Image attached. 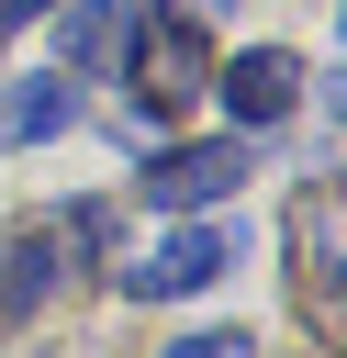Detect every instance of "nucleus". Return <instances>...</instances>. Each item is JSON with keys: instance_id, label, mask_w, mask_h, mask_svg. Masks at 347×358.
<instances>
[{"instance_id": "nucleus-10", "label": "nucleus", "mask_w": 347, "mask_h": 358, "mask_svg": "<svg viewBox=\"0 0 347 358\" xmlns=\"http://www.w3.org/2000/svg\"><path fill=\"white\" fill-rule=\"evenodd\" d=\"M56 0H0V34H22V22H45Z\"/></svg>"}, {"instance_id": "nucleus-7", "label": "nucleus", "mask_w": 347, "mask_h": 358, "mask_svg": "<svg viewBox=\"0 0 347 358\" xmlns=\"http://www.w3.org/2000/svg\"><path fill=\"white\" fill-rule=\"evenodd\" d=\"M78 123V78L45 67V78H0V145H45Z\"/></svg>"}, {"instance_id": "nucleus-9", "label": "nucleus", "mask_w": 347, "mask_h": 358, "mask_svg": "<svg viewBox=\"0 0 347 358\" xmlns=\"http://www.w3.org/2000/svg\"><path fill=\"white\" fill-rule=\"evenodd\" d=\"M157 358H257V347H246V336H235V324H201V336H168V347H157Z\"/></svg>"}, {"instance_id": "nucleus-1", "label": "nucleus", "mask_w": 347, "mask_h": 358, "mask_svg": "<svg viewBox=\"0 0 347 358\" xmlns=\"http://www.w3.org/2000/svg\"><path fill=\"white\" fill-rule=\"evenodd\" d=\"M123 78H134V101H146L157 123H168L179 101H201V90H213V45H201V22H179V11H134Z\"/></svg>"}, {"instance_id": "nucleus-6", "label": "nucleus", "mask_w": 347, "mask_h": 358, "mask_svg": "<svg viewBox=\"0 0 347 358\" xmlns=\"http://www.w3.org/2000/svg\"><path fill=\"white\" fill-rule=\"evenodd\" d=\"M123 45H134V0H78V11L56 22V67H67V78L123 67Z\"/></svg>"}, {"instance_id": "nucleus-5", "label": "nucleus", "mask_w": 347, "mask_h": 358, "mask_svg": "<svg viewBox=\"0 0 347 358\" xmlns=\"http://www.w3.org/2000/svg\"><path fill=\"white\" fill-rule=\"evenodd\" d=\"M336 257H347V224H336V201H325V179H313V190H291V280H302V313H313V324H325L336 291H347Z\"/></svg>"}, {"instance_id": "nucleus-4", "label": "nucleus", "mask_w": 347, "mask_h": 358, "mask_svg": "<svg viewBox=\"0 0 347 358\" xmlns=\"http://www.w3.org/2000/svg\"><path fill=\"white\" fill-rule=\"evenodd\" d=\"M224 268H235V235L190 224V235H157V246L123 268V291H134V302H190V291H213Z\"/></svg>"}, {"instance_id": "nucleus-8", "label": "nucleus", "mask_w": 347, "mask_h": 358, "mask_svg": "<svg viewBox=\"0 0 347 358\" xmlns=\"http://www.w3.org/2000/svg\"><path fill=\"white\" fill-rule=\"evenodd\" d=\"M56 280H67V246H56V224H22V235L0 246V336H11V324H22V313L56 291Z\"/></svg>"}, {"instance_id": "nucleus-3", "label": "nucleus", "mask_w": 347, "mask_h": 358, "mask_svg": "<svg viewBox=\"0 0 347 358\" xmlns=\"http://www.w3.org/2000/svg\"><path fill=\"white\" fill-rule=\"evenodd\" d=\"M235 179H246V134H213V145H157L146 201H157V213H213Z\"/></svg>"}, {"instance_id": "nucleus-2", "label": "nucleus", "mask_w": 347, "mask_h": 358, "mask_svg": "<svg viewBox=\"0 0 347 358\" xmlns=\"http://www.w3.org/2000/svg\"><path fill=\"white\" fill-rule=\"evenodd\" d=\"M213 101L235 112V134H269V123H291V101H302V56H291V45H246L235 67H213Z\"/></svg>"}, {"instance_id": "nucleus-11", "label": "nucleus", "mask_w": 347, "mask_h": 358, "mask_svg": "<svg viewBox=\"0 0 347 358\" xmlns=\"http://www.w3.org/2000/svg\"><path fill=\"white\" fill-rule=\"evenodd\" d=\"M168 11H179V22H224L235 0H168Z\"/></svg>"}]
</instances>
